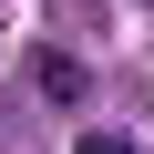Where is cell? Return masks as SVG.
Wrapping results in <instances>:
<instances>
[{
	"label": "cell",
	"instance_id": "obj_1",
	"mask_svg": "<svg viewBox=\"0 0 154 154\" xmlns=\"http://www.w3.org/2000/svg\"><path fill=\"white\" fill-rule=\"evenodd\" d=\"M31 93H41V103H82V93H93V72L72 62V51H31Z\"/></svg>",
	"mask_w": 154,
	"mask_h": 154
},
{
	"label": "cell",
	"instance_id": "obj_2",
	"mask_svg": "<svg viewBox=\"0 0 154 154\" xmlns=\"http://www.w3.org/2000/svg\"><path fill=\"white\" fill-rule=\"evenodd\" d=\"M82 154H134V144H123V134H82Z\"/></svg>",
	"mask_w": 154,
	"mask_h": 154
}]
</instances>
